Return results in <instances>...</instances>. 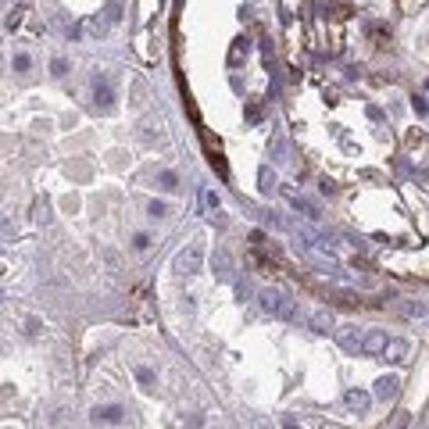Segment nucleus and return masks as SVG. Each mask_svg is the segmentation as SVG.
<instances>
[{"mask_svg":"<svg viewBox=\"0 0 429 429\" xmlns=\"http://www.w3.org/2000/svg\"><path fill=\"white\" fill-rule=\"evenodd\" d=\"M258 300H261V308L268 311V315H279V319H293V304L283 297V293H276V290H261L258 293Z\"/></svg>","mask_w":429,"mask_h":429,"instance_id":"obj_1","label":"nucleus"},{"mask_svg":"<svg viewBox=\"0 0 429 429\" xmlns=\"http://www.w3.org/2000/svg\"><path fill=\"white\" fill-rule=\"evenodd\" d=\"M93 104H97V107H104V111L114 104V93H111V86H107L104 75H97V79H93Z\"/></svg>","mask_w":429,"mask_h":429,"instance_id":"obj_2","label":"nucleus"},{"mask_svg":"<svg viewBox=\"0 0 429 429\" xmlns=\"http://www.w3.org/2000/svg\"><path fill=\"white\" fill-rule=\"evenodd\" d=\"M397 386H401L397 376H383V379L376 383V397H379V401H394V397H397Z\"/></svg>","mask_w":429,"mask_h":429,"instance_id":"obj_3","label":"nucleus"},{"mask_svg":"<svg viewBox=\"0 0 429 429\" xmlns=\"http://www.w3.org/2000/svg\"><path fill=\"white\" fill-rule=\"evenodd\" d=\"M122 415H126V411H122L118 404H104V408L97 404V408H93V422H111V425H114V422H122Z\"/></svg>","mask_w":429,"mask_h":429,"instance_id":"obj_4","label":"nucleus"},{"mask_svg":"<svg viewBox=\"0 0 429 429\" xmlns=\"http://www.w3.org/2000/svg\"><path fill=\"white\" fill-rule=\"evenodd\" d=\"M179 268L186 272V276H193V272H197V268H201V251H197V247H190V251H182V254H179Z\"/></svg>","mask_w":429,"mask_h":429,"instance_id":"obj_5","label":"nucleus"},{"mask_svg":"<svg viewBox=\"0 0 429 429\" xmlns=\"http://www.w3.org/2000/svg\"><path fill=\"white\" fill-rule=\"evenodd\" d=\"M386 343H390V340H386L383 333H369L365 343H361V350H365V354H379V350H386Z\"/></svg>","mask_w":429,"mask_h":429,"instance_id":"obj_6","label":"nucleus"},{"mask_svg":"<svg viewBox=\"0 0 429 429\" xmlns=\"http://www.w3.org/2000/svg\"><path fill=\"white\" fill-rule=\"evenodd\" d=\"M383 354H386L390 361H404V354H408V343H404V340H390Z\"/></svg>","mask_w":429,"mask_h":429,"instance_id":"obj_7","label":"nucleus"},{"mask_svg":"<svg viewBox=\"0 0 429 429\" xmlns=\"http://www.w3.org/2000/svg\"><path fill=\"white\" fill-rule=\"evenodd\" d=\"M343 401H347V408H354V411H365L369 408V394H365V390H350Z\"/></svg>","mask_w":429,"mask_h":429,"instance_id":"obj_8","label":"nucleus"},{"mask_svg":"<svg viewBox=\"0 0 429 429\" xmlns=\"http://www.w3.org/2000/svg\"><path fill=\"white\" fill-rule=\"evenodd\" d=\"M311 326H315V329H322V333H326V329H333V315H329V311H319V315H315V319H311Z\"/></svg>","mask_w":429,"mask_h":429,"instance_id":"obj_9","label":"nucleus"},{"mask_svg":"<svg viewBox=\"0 0 429 429\" xmlns=\"http://www.w3.org/2000/svg\"><path fill=\"white\" fill-rule=\"evenodd\" d=\"M211 265L218 268V276H225V272H229V258H225V251H215V254H211Z\"/></svg>","mask_w":429,"mask_h":429,"instance_id":"obj_10","label":"nucleus"},{"mask_svg":"<svg viewBox=\"0 0 429 429\" xmlns=\"http://www.w3.org/2000/svg\"><path fill=\"white\" fill-rule=\"evenodd\" d=\"M136 379H140L143 386H154V383H158V376H154V369H147V365H140V369H136Z\"/></svg>","mask_w":429,"mask_h":429,"instance_id":"obj_11","label":"nucleus"},{"mask_svg":"<svg viewBox=\"0 0 429 429\" xmlns=\"http://www.w3.org/2000/svg\"><path fill=\"white\" fill-rule=\"evenodd\" d=\"M158 182H161V190H179V175L175 172H161Z\"/></svg>","mask_w":429,"mask_h":429,"instance_id":"obj_12","label":"nucleus"},{"mask_svg":"<svg viewBox=\"0 0 429 429\" xmlns=\"http://www.w3.org/2000/svg\"><path fill=\"white\" fill-rule=\"evenodd\" d=\"M29 65H32L29 54H15V57H11V68H15V72H29Z\"/></svg>","mask_w":429,"mask_h":429,"instance_id":"obj_13","label":"nucleus"},{"mask_svg":"<svg viewBox=\"0 0 429 429\" xmlns=\"http://www.w3.org/2000/svg\"><path fill=\"white\" fill-rule=\"evenodd\" d=\"M25 333H29V336H40V333H43V322H40V319H25Z\"/></svg>","mask_w":429,"mask_h":429,"instance_id":"obj_14","label":"nucleus"},{"mask_svg":"<svg viewBox=\"0 0 429 429\" xmlns=\"http://www.w3.org/2000/svg\"><path fill=\"white\" fill-rule=\"evenodd\" d=\"M240 54H247V40H236V47H232V54H229V61L236 65L240 61Z\"/></svg>","mask_w":429,"mask_h":429,"instance_id":"obj_15","label":"nucleus"},{"mask_svg":"<svg viewBox=\"0 0 429 429\" xmlns=\"http://www.w3.org/2000/svg\"><path fill=\"white\" fill-rule=\"evenodd\" d=\"M147 211H150V218H161V215H165L168 208H165L161 201H150V204H147Z\"/></svg>","mask_w":429,"mask_h":429,"instance_id":"obj_16","label":"nucleus"},{"mask_svg":"<svg viewBox=\"0 0 429 429\" xmlns=\"http://www.w3.org/2000/svg\"><path fill=\"white\" fill-rule=\"evenodd\" d=\"M133 247H136V251H147V247H150V236H147V232H136V236H133Z\"/></svg>","mask_w":429,"mask_h":429,"instance_id":"obj_17","label":"nucleus"},{"mask_svg":"<svg viewBox=\"0 0 429 429\" xmlns=\"http://www.w3.org/2000/svg\"><path fill=\"white\" fill-rule=\"evenodd\" d=\"M50 68H54V75H65V72H68V61H65V57H54Z\"/></svg>","mask_w":429,"mask_h":429,"instance_id":"obj_18","label":"nucleus"},{"mask_svg":"<svg viewBox=\"0 0 429 429\" xmlns=\"http://www.w3.org/2000/svg\"><path fill=\"white\" fill-rule=\"evenodd\" d=\"M411 107H415L418 114H425V111H429V107H425V97H411Z\"/></svg>","mask_w":429,"mask_h":429,"instance_id":"obj_19","label":"nucleus"},{"mask_svg":"<svg viewBox=\"0 0 429 429\" xmlns=\"http://www.w3.org/2000/svg\"><path fill=\"white\" fill-rule=\"evenodd\" d=\"M18 22H22V8H18V11H11V18H8V29H15Z\"/></svg>","mask_w":429,"mask_h":429,"instance_id":"obj_20","label":"nucleus"}]
</instances>
